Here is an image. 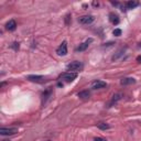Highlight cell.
Returning a JSON list of instances; mask_svg holds the SVG:
<instances>
[{"instance_id":"cell-15","label":"cell","mask_w":141,"mask_h":141,"mask_svg":"<svg viewBox=\"0 0 141 141\" xmlns=\"http://www.w3.org/2000/svg\"><path fill=\"white\" fill-rule=\"evenodd\" d=\"M97 127L99 128L100 130H107V129H109L110 128V126L108 125V124H105V123H99V124H97Z\"/></svg>"},{"instance_id":"cell-11","label":"cell","mask_w":141,"mask_h":141,"mask_svg":"<svg viewBox=\"0 0 141 141\" xmlns=\"http://www.w3.org/2000/svg\"><path fill=\"white\" fill-rule=\"evenodd\" d=\"M109 20H110V22L112 23V24H115V25H117L119 23V17L116 15V13H114V12H111L110 15H109Z\"/></svg>"},{"instance_id":"cell-23","label":"cell","mask_w":141,"mask_h":141,"mask_svg":"<svg viewBox=\"0 0 141 141\" xmlns=\"http://www.w3.org/2000/svg\"><path fill=\"white\" fill-rule=\"evenodd\" d=\"M1 141H10V140H8V139H3V140H1Z\"/></svg>"},{"instance_id":"cell-13","label":"cell","mask_w":141,"mask_h":141,"mask_svg":"<svg viewBox=\"0 0 141 141\" xmlns=\"http://www.w3.org/2000/svg\"><path fill=\"white\" fill-rule=\"evenodd\" d=\"M125 6H126L127 9H133L137 6H139V2L138 1H127L125 3Z\"/></svg>"},{"instance_id":"cell-7","label":"cell","mask_w":141,"mask_h":141,"mask_svg":"<svg viewBox=\"0 0 141 141\" xmlns=\"http://www.w3.org/2000/svg\"><path fill=\"white\" fill-rule=\"evenodd\" d=\"M94 18L93 16H83L79 18V22L82 23V24H91V23L94 21Z\"/></svg>"},{"instance_id":"cell-5","label":"cell","mask_w":141,"mask_h":141,"mask_svg":"<svg viewBox=\"0 0 141 141\" xmlns=\"http://www.w3.org/2000/svg\"><path fill=\"white\" fill-rule=\"evenodd\" d=\"M56 53H57L59 55H66L67 54V43H66V41H64L62 44H61L57 50H56Z\"/></svg>"},{"instance_id":"cell-14","label":"cell","mask_w":141,"mask_h":141,"mask_svg":"<svg viewBox=\"0 0 141 141\" xmlns=\"http://www.w3.org/2000/svg\"><path fill=\"white\" fill-rule=\"evenodd\" d=\"M89 96H91V93L88 91H82L78 93V97L82 98V99H87V98H89Z\"/></svg>"},{"instance_id":"cell-2","label":"cell","mask_w":141,"mask_h":141,"mask_svg":"<svg viewBox=\"0 0 141 141\" xmlns=\"http://www.w3.org/2000/svg\"><path fill=\"white\" fill-rule=\"evenodd\" d=\"M77 77V73H74V72H65L63 74H61L60 78L61 79H64V81L66 82H73L75 78Z\"/></svg>"},{"instance_id":"cell-8","label":"cell","mask_w":141,"mask_h":141,"mask_svg":"<svg viewBox=\"0 0 141 141\" xmlns=\"http://www.w3.org/2000/svg\"><path fill=\"white\" fill-rule=\"evenodd\" d=\"M106 86H107L106 82H102V81H95L92 84V88L94 89H101V88H105Z\"/></svg>"},{"instance_id":"cell-17","label":"cell","mask_w":141,"mask_h":141,"mask_svg":"<svg viewBox=\"0 0 141 141\" xmlns=\"http://www.w3.org/2000/svg\"><path fill=\"white\" fill-rule=\"evenodd\" d=\"M121 33H123V31H121L120 29H115L114 30V35L115 36H120Z\"/></svg>"},{"instance_id":"cell-19","label":"cell","mask_w":141,"mask_h":141,"mask_svg":"<svg viewBox=\"0 0 141 141\" xmlns=\"http://www.w3.org/2000/svg\"><path fill=\"white\" fill-rule=\"evenodd\" d=\"M94 141H107V140H106V139H104V138H99V137H97V138L94 139Z\"/></svg>"},{"instance_id":"cell-16","label":"cell","mask_w":141,"mask_h":141,"mask_svg":"<svg viewBox=\"0 0 141 141\" xmlns=\"http://www.w3.org/2000/svg\"><path fill=\"white\" fill-rule=\"evenodd\" d=\"M123 52H124V50H123V49H121L120 51H118V52H117V54H116V55H114V56H112V60H114V61H117V60H118V59L120 57L121 55H123Z\"/></svg>"},{"instance_id":"cell-12","label":"cell","mask_w":141,"mask_h":141,"mask_svg":"<svg viewBox=\"0 0 141 141\" xmlns=\"http://www.w3.org/2000/svg\"><path fill=\"white\" fill-rule=\"evenodd\" d=\"M120 99H121V94H116V95L112 96L111 100H110V102H109V106H108V107H110V106H112L114 104H116V102L119 101Z\"/></svg>"},{"instance_id":"cell-22","label":"cell","mask_w":141,"mask_h":141,"mask_svg":"<svg viewBox=\"0 0 141 141\" xmlns=\"http://www.w3.org/2000/svg\"><path fill=\"white\" fill-rule=\"evenodd\" d=\"M93 4H94L95 7H98V2H93Z\"/></svg>"},{"instance_id":"cell-24","label":"cell","mask_w":141,"mask_h":141,"mask_svg":"<svg viewBox=\"0 0 141 141\" xmlns=\"http://www.w3.org/2000/svg\"><path fill=\"white\" fill-rule=\"evenodd\" d=\"M139 45H140V46H141V42H140V43H139Z\"/></svg>"},{"instance_id":"cell-3","label":"cell","mask_w":141,"mask_h":141,"mask_svg":"<svg viewBox=\"0 0 141 141\" xmlns=\"http://www.w3.org/2000/svg\"><path fill=\"white\" fill-rule=\"evenodd\" d=\"M28 79L33 83H44L46 81V78L44 76H41V75H29Z\"/></svg>"},{"instance_id":"cell-20","label":"cell","mask_w":141,"mask_h":141,"mask_svg":"<svg viewBox=\"0 0 141 141\" xmlns=\"http://www.w3.org/2000/svg\"><path fill=\"white\" fill-rule=\"evenodd\" d=\"M69 18H70V16H69V15H67V16H66V19H65V21H66V24H68V20H69Z\"/></svg>"},{"instance_id":"cell-1","label":"cell","mask_w":141,"mask_h":141,"mask_svg":"<svg viewBox=\"0 0 141 141\" xmlns=\"http://www.w3.org/2000/svg\"><path fill=\"white\" fill-rule=\"evenodd\" d=\"M83 67H84L83 63L78 62V61H75V62H72V63H69L67 65V70H69V72L77 73V72H79V70H82Z\"/></svg>"},{"instance_id":"cell-10","label":"cell","mask_w":141,"mask_h":141,"mask_svg":"<svg viewBox=\"0 0 141 141\" xmlns=\"http://www.w3.org/2000/svg\"><path fill=\"white\" fill-rule=\"evenodd\" d=\"M6 29L8 31H15L17 29V22L15 20H10L6 24Z\"/></svg>"},{"instance_id":"cell-6","label":"cell","mask_w":141,"mask_h":141,"mask_svg":"<svg viewBox=\"0 0 141 141\" xmlns=\"http://www.w3.org/2000/svg\"><path fill=\"white\" fill-rule=\"evenodd\" d=\"M93 42V39H88V40H86L85 42H83L82 44H79L77 48H76V51L77 52H83V51H85L87 48H88V45H89V43H92Z\"/></svg>"},{"instance_id":"cell-4","label":"cell","mask_w":141,"mask_h":141,"mask_svg":"<svg viewBox=\"0 0 141 141\" xmlns=\"http://www.w3.org/2000/svg\"><path fill=\"white\" fill-rule=\"evenodd\" d=\"M18 132L17 128H1L0 129V134L2 136H12Z\"/></svg>"},{"instance_id":"cell-9","label":"cell","mask_w":141,"mask_h":141,"mask_svg":"<svg viewBox=\"0 0 141 141\" xmlns=\"http://www.w3.org/2000/svg\"><path fill=\"white\" fill-rule=\"evenodd\" d=\"M134 83H136V79L132 78V77H124L120 81V84H121V85H124V86L131 85V84H134Z\"/></svg>"},{"instance_id":"cell-21","label":"cell","mask_w":141,"mask_h":141,"mask_svg":"<svg viewBox=\"0 0 141 141\" xmlns=\"http://www.w3.org/2000/svg\"><path fill=\"white\" fill-rule=\"evenodd\" d=\"M137 62L141 63V55H139V56H138V57H137Z\"/></svg>"},{"instance_id":"cell-18","label":"cell","mask_w":141,"mask_h":141,"mask_svg":"<svg viewBox=\"0 0 141 141\" xmlns=\"http://www.w3.org/2000/svg\"><path fill=\"white\" fill-rule=\"evenodd\" d=\"M11 48L15 49V50H18L19 49V43H17V42H13L12 45H11Z\"/></svg>"}]
</instances>
